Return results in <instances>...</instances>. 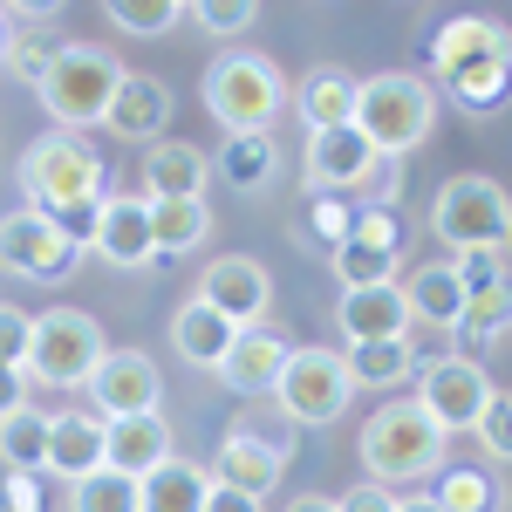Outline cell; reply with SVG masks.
Segmentation results:
<instances>
[{
    "mask_svg": "<svg viewBox=\"0 0 512 512\" xmlns=\"http://www.w3.org/2000/svg\"><path fill=\"white\" fill-rule=\"evenodd\" d=\"M205 239H212V205L205 198H151V246H158V260L198 253Z\"/></svg>",
    "mask_w": 512,
    "mask_h": 512,
    "instance_id": "obj_26",
    "label": "cell"
},
{
    "mask_svg": "<svg viewBox=\"0 0 512 512\" xmlns=\"http://www.w3.org/2000/svg\"><path fill=\"white\" fill-rule=\"evenodd\" d=\"M396 512H444V506H437V492H410V499H396Z\"/></svg>",
    "mask_w": 512,
    "mask_h": 512,
    "instance_id": "obj_47",
    "label": "cell"
},
{
    "mask_svg": "<svg viewBox=\"0 0 512 512\" xmlns=\"http://www.w3.org/2000/svg\"><path fill=\"white\" fill-rule=\"evenodd\" d=\"M260 506H267V499H253V492H233V485H212L198 512H260Z\"/></svg>",
    "mask_w": 512,
    "mask_h": 512,
    "instance_id": "obj_45",
    "label": "cell"
},
{
    "mask_svg": "<svg viewBox=\"0 0 512 512\" xmlns=\"http://www.w3.org/2000/svg\"><path fill=\"white\" fill-rule=\"evenodd\" d=\"M28 349H35V315H21L14 301H0V362L28 369Z\"/></svg>",
    "mask_w": 512,
    "mask_h": 512,
    "instance_id": "obj_40",
    "label": "cell"
},
{
    "mask_svg": "<svg viewBox=\"0 0 512 512\" xmlns=\"http://www.w3.org/2000/svg\"><path fill=\"white\" fill-rule=\"evenodd\" d=\"M0 506L7 512H41V478L35 472H7L0 478Z\"/></svg>",
    "mask_w": 512,
    "mask_h": 512,
    "instance_id": "obj_43",
    "label": "cell"
},
{
    "mask_svg": "<svg viewBox=\"0 0 512 512\" xmlns=\"http://www.w3.org/2000/svg\"><path fill=\"white\" fill-rule=\"evenodd\" d=\"M82 246L89 239L76 226H62V219H48L35 205H21V212H7L0 219V267L21 280H69L82 260Z\"/></svg>",
    "mask_w": 512,
    "mask_h": 512,
    "instance_id": "obj_9",
    "label": "cell"
},
{
    "mask_svg": "<svg viewBox=\"0 0 512 512\" xmlns=\"http://www.w3.org/2000/svg\"><path fill=\"white\" fill-rule=\"evenodd\" d=\"M117 82H123V62L110 48H96V41H62V55L48 62V76L35 82V96L62 130H89V123L110 117Z\"/></svg>",
    "mask_w": 512,
    "mask_h": 512,
    "instance_id": "obj_5",
    "label": "cell"
},
{
    "mask_svg": "<svg viewBox=\"0 0 512 512\" xmlns=\"http://www.w3.org/2000/svg\"><path fill=\"white\" fill-rule=\"evenodd\" d=\"M492 376H485V362L478 355H431L424 369H417V403L431 410V424L444 437L451 431H472L478 424V410L492 403Z\"/></svg>",
    "mask_w": 512,
    "mask_h": 512,
    "instance_id": "obj_11",
    "label": "cell"
},
{
    "mask_svg": "<svg viewBox=\"0 0 512 512\" xmlns=\"http://www.w3.org/2000/svg\"><path fill=\"white\" fill-rule=\"evenodd\" d=\"M103 14L117 21L123 35H164V28L178 21V7H171V0H103Z\"/></svg>",
    "mask_w": 512,
    "mask_h": 512,
    "instance_id": "obj_38",
    "label": "cell"
},
{
    "mask_svg": "<svg viewBox=\"0 0 512 512\" xmlns=\"http://www.w3.org/2000/svg\"><path fill=\"white\" fill-rule=\"evenodd\" d=\"M437 506L444 512H492L499 506V478L478 465H444L437 472Z\"/></svg>",
    "mask_w": 512,
    "mask_h": 512,
    "instance_id": "obj_34",
    "label": "cell"
},
{
    "mask_svg": "<svg viewBox=\"0 0 512 512\" xmlns=\"http://www.w3.org/2000/svg\"><path fill=\"white\" fill-rule=\"evenodd\" d=\"M335 512H396V492L376 485V478H362V485H349V492L335 499Z\"/></svg>",
    "mask_w": 512,
    "mask_h": 512,
    "instance_id": "obj_42",
    "label": "cell"
},
{
    "mask_svg": "<svg viewBox=\"0 0 512 512\" xmlns=\"http://www.w3.org/2000/svg\"><path fill=\"white\" fill-rule=\"evenodd\" d=\"M472 437L485 444V458H492V465H512V390H492V403L478 410Z\"/></svg>",
    "mask_w": 512,
    "mask_h": 512,
    "instance_id": "obj_37",
    "label": "cell"
},
{
    "mask_svg": "<svg viewBox=\"0 0 512 512\" xmlns=\"http://www.w3.org/2000/svg\"><path fill=\"white\" fill-rule=\"evenodd\" d=\"M328 260H335V280H342V287H383V280H396V267H403L396 246H376V239H355V233L342 239Z\"/></svg>",
    "mask_w": 512,
    "mask_h": 512,
    "instance_id": "obj_32",
    "label": "cell"
},
{
    "mask_svg": "<svg viewBox=\"0 0 512 512\" xmlns=\"http://www.w3.org/2000/svg\"><path fill=\"white\" fill-rule=\"evenodd\" d=\"M171 7H185V0H171Z\"/></svg>",
    "mask_w": 512,
    "mask_h": 512,
    "instance_id": "obj_51",
    "label": "cell"
},
{
    "mask_svg": "<svg viewBox=\"0 0 512 512\" xmlns=\"http://www.w3.org/2000/svg\"><path fill=\"white\" fill-rule=\"evenodd\" d=\"M28 390H35V383H28V369H21V362H0V417H7V410H21Z\"/></svg>",
    "mask_w": 512,
    "mask_h": 512,
    "instance_id": "obj_44",
    "label": "cell"
},
{
    "mask_svg": "<svg viewBox=\"0 0 512 512\" xmlns=\"http://www.w3.org/2000/svg\"><path fill=\"white\" fill-rule=\"evenodd\" d=\"M355 89H362V76H355V69L321 62V69H308V76H301L294 110H301V123H308V130H335V123H355Z\"/></svg>",
    "mask_w": 512,
    "mask_h": 512,
    "instance_id": "obj_22",
    "label": "cell"
},
{
    "mask_svg": "<svg viewBox=\"0 0 512 512\" xmlns=\"http://www.w3.org/2000/svg\"><path fill=\"white\" fill-rule=\"evenodd\" d=\"M89 403L103 417H137V410H158L164 403V376L144 349H103L96 376H89Z\"/></svg>",
    "mask_w": 512,
    "mask_h": 512,
    "instance_id": "obj_14",
    "label": "cell"
},
{
    "mask_svg": "<svg viewBox=\"0 0 512 512\" xmlns=\"http://www.w3.org/2000/svg\"><path fill=\"white\" fill-rule=\"evenodd\" d=\"M355 239H376V246H396L403 253V226H396L390 205H355Z\"/></svg>",
    "mask_w": 512,
    "mask_h": 512,
    "instance_id": "obj_41",
    "label": "cell"
},
{
    "mask_svg": "<svg viewBox=\"0 0 512 512\" xmlns=\"http://www.w3.org/2000/svg\"><path fill=\"white\" fill-rule=\"evenodd\" d=\"M137 485H144V512H198V506H205V492H212V472L171 451V458L151 465Z\"/></svg>",
    "mask_w": 512,
    "mask_h": 512,
    "instance_id": "obj_27",
    "label": "cell"
},
{
    "mask_svg": "<svg viewBox=\"0 0 512 512\" xmlns=\"http://www.w3.org/2000/svg\"><path fill=\"white\" fill-rule=\"evenodd\" d=\"M403 287V301H410V321H424V328H458V315H465V287H458V274H451V260H431V267H417L410 280H396Z\"/></svg>",
    "mask_w": 512,
    "mask_h": 512,
    "instance_id": "obj_23",
    "label": "cell"
},
{
    "mask_svg": "<svg viewBox=\"0 0 512 512\" xmlns=\"http://www.w3.org/2000/svg\"><path fill=\"white\" fill-rule=\"evenodd\" d=\"M342 362H349L355 390H396V383L417 376V349H410V335H403V342H342Z\"/></svg>",
    "mask_w": 512,
    "mask_h": 512,
    "instance_id": "obj_28",
    "label": "cell"
},
{
    "mask_svg": "<svg viewBox=\"0 0 512 512\" xmlns=\"http://www.w3.org/2000/svg\"><path fill=\"white\" fill-rule=\"evenodd\" d=\"M506 260H512V239H506Z\"/></svg>",
    "mask_w": 512,
    "mask_h": 512,
    "instance_id": "obj_50",
    "label": "cell"
},
{
    "mask_svg": "<svg viewBox=\"0 0 512 512\" xmlns=\"http://www.w3.org/2000/svg\"><path fill=\"white\" fill-rule=\"evenodd\" d=\"M355 233V198L342 192H315V205H308V219L294 226V246H342V239Z\"/></svg>",
    "mask_w": 512,
    "mask_h": 512,
    "instance_id": "obj_33",
    "label": "cell"
},
{
    "mask_svg": "<svg viewBox=\"0 0 512 512\" xmlns=\"http://www.w3.org/2000/svg\"><path fill=\"white\" fill-rule=\"evenodd\" d=\"M287 512H335V499H321V492H301V499H294Z\"/></svg>",
    "mask_w": 512,
    "mask_h": 512,
    "instance_id": "obj_48",
    "label": "cell"
},
{
    "mask_svg": "<svg viewBox=\"0 0 512 512\" xmlns=\"http://www.w3.org/2000/svg\"><path fill=\"white\" fill-rule=\"evenodd\" d=\"M233 321L219 315V308H205V301H185V308H178V315H171V349L185 355V362H192V369H219V355L233 349Z\"/></svg>",
    "mask_w": 512,
    "mask_h": 512,
    "instance_id": "obj_24",
    "label": "cell"
},
{
    "mask_svg": "<svg viewBox=\"0 0 512 512\" xmlns=\"http://www.w3.org/2000/svg\"><path fill=\"white\" fill-rule=\"evenodd\" d=\"M7 41H14V21L0 14V62H7Z\"/></svg>",
    "mask_w": 512,
    "mask_h": 512,
    "instance_id": "obj_49",
    "label": "cell"
},
{
    "mask_svg": "<svg viewBox=\"0 0 512 512\" xmlns=\"http://www.w3.org/2000/svg\"><path fill=\"white\" fill-rule=\"evenodd\" d=\"M82 239H89L96 260H110L123 274L151 267L158 260V246H151V198L144 192H103V205H96V219H89Z\"/></svg>",
    "mask_w": 512,
    "mask_h": 512,
    "instance_id": "obj_12",
    "label": "cell"
},
{
    "mask_svg": "<svg viewBox=\"0 0 512 512\" xmlns=\"http://www.w3.org/2000/svg\"><path fill=\"white\" fill-rule=\"evenodd\" d=\"M287 355H294V342H287L280 328H239L233 349L219 355V369H212V376H219L233 396H274Z\"/></svg>",
    "mask_w": 512,
    "mask_h": 512,
    "instance_id": "obj_15",
    "label": "cell"
},
{
    "mask_svg": "<svg viewBox=\"0 0 512 512\" xmlns=\"http://www.w3.org/2000/svg\"><path fill=\"white\" fill-rule=\"evenodd\" d=\"M431 69L451 89L458 82H485V76H512V28L492 14H458L444 21L431 41Z\"/></svg>",
    "mask_w": 512,
    "mask_h": 512,
    "instance_id": "obj_10",
    "label": "cell"
},
{
    "mask_svg": "<svg viewBox=\"0 0 512 512\" xmlns=\"http://www.w3.org/2000/svg\"><path fill=\"white\" fill-rule=\"evenodd\" d=\"M0 512H7V506H0Z\"/></svg>",
    "mask_w": 512,
    "mask_h": 512,
    "instance_id": "obj_53",
    "label": "cell"
},
{
    "mask_svg": "<svg viewBox=\"0 0 512 512\" xmlns=\"http://www.w3.org/2000/svg\"><path fill=\"white\" fill-rule=\"evenodd\" d=\"M103 321L82 308H48L35 315V349H28V383L48 390H89L96 362H103Z\"/></svg>",
    "mask_w": 512,
    "mask_h": 512,
    "instance_id": "obj_7",
    "label": "cell"
},
{
    "mask_svg": "<svg viewBox=\"0 0 512 512\" xmlns=\"http://www.w3.org/2000/svg\"><path fill=\"white\" fill-rule=\"evenodd\" d=\"M185 14H192L205 35L233 41V35H246V28L260 21V0H185Z\"/></svg>",
    "mask_w": 512,
    "mask_h": 512,
    "instance_id": "obj_36",
    "label": "cell"
},
{
    "mask_svg": "<svg viewBox=\"0 0 512 512\" xmlns=\"http://www.w3.org/2000/svg\"><path fill=\"white\" fill-rule=\"evenodd\" d=\"M198 301L219 308L233 328H260L267 301H274V274H267L253 253H219V260L205 267V280H198Z\"/></svg>",
    "mask_w": 512,
    "mask_h": 512,
    "instance_id": "obj_13",
    "label": "cell"
},
{
    "mask_svg": "<svg viewBox=\"0 0 512 512\" xmlns=\"http://www.w3.org/2000/svg\"><path fill=\"white\" fill-rule=\"evenodd\" d=\"M55 55H62V41L48 35V28H14V41H7V62H0V69H7L14 82H41Z\"/></svg>",
    "mask_w": 512,
    "mask_h": 512,
    "instance_id": "obj_35",
    "label": "cell"
},
{
    "mask_svg": "<svg viewBox=\"0 0 512 512\" xmlns=\"http://www.w3.org/2000/svg\"><path fill=\"white\" fill-rule=\"evenodd\" d=\"M362 472L376 485H424L444 472V431L431 424L424 403H383L369 424H362Z\"/></svg>",
    "mask_w": 512,
    "mask_h": 512,
    "instance_id": "obj_3",
    "label": "cell"
},
{
    "mask_svg": "<svg viewBox=\"0 0 512 512\" xmlns=\"http://www.w3.org/2000/svg\"><path fill=\"white\" fill-rule=\"evenodd\" d=\"M164 123H171V89H164L158 76H137V69H123L117 96H110V117H103V130L110 137H123V144H158Z\"/></svg>",
    "mask_w": 512,
    "mask_h": 512,
    "instance_id": "obj_18",
    "label": "cell"
},
{
    "mask_svg": "<svg viewBox=\"0 0 512 512\" xmlns=\"http://www.w3.org/2000/svg\"><path fill=\"white\" fill-rule=\"evenodd\" d=\"M349 362H342V349H294L287 355V369H280L274 383V403L287 410V424H301V431H321V424H335L342 410H349Z\"/></svg>",
    "mask_w": 512,
    "mask_h": 512,
    "instance_id": "obj_8",
    "label": "cell"
},
{
    "mask_svg": "<svg viewBox=\"0 0 512 512\" xmlns=\"http://www.w3.org/2000/svg\"><path fill=\"white\" fill-rule=\"evenodd\" d=\"M335 328H342V342H403L410 335V301H403L396 280H383V287H342Z\"/></svg>",
    "mask_w": 512,
    "mask_h": 512,
    "instance_id": "obj_17",
    "label": "cell"
},
{
    "mask_svg": "<svg viewBox=\"0 0 512 512\" xmlns=\"http://www.w3.org/2000/svg\"><path fill=\"white\" fill-rule=\"evenodd\" d=\"M506 342H512V328H506Z\"/></svg>",
    "mask_w": 512,
    "mask_h": 512,
    "instance_id": "obj_52",
    "label": "cell"
},
{
    "mask_svg": "<svg viewBox=\"0 0 512 512\" xmlns=\"http://www.w3.org/2000/svg\"><path fill=\"white\" fill-rule=\"evenodd\" d=\"M506 328H512V280H499L485 294H465V315L451 328V342L458 349H485V342H506Z\"/></svg>",
    "mask_w": 512,
    "mask_h": 512,
    "instance_id": "obj_29",
    "label": "cell"
},
{
    "mask_svg": "<svg viewBox=\"0 0 512 512\" xmlns=\"http://www.w3.org/2000/svg\"><path fill=\"white\" fill-rule=\"evenodd\" d=\"M451 274H458L465 294H485V287L512 280V260H506V246H478V253H458V260H451Z\"/></svg>",
    "mask_w": 512,
    "mask_h": 512,
    "instance_id": "obj_39",
    "label": "cell"
},
{
    "mask_svg": "<svg viewBox=\"0 0 512 512\" xmlns=\"http://www.w3.org/2000/svg\"><path fill=\"white\" fill-rule=\"evenodd\" d=\"M96 465H103V410H55L48 417V458H41V472L76 485Z\"/></svg>",
    "mask_w": 512,
    "mask_h": 512,
    "instance_id": "obj_20",
    "label": "cell"
},
{
    "mask_svg": "<svg viewBox=\"0 0 512 512\" xmlns=\"http://www.w3.org/2000/svg\"><path fill=\"white\" fill-rule=\"evenodd\" d=\"M219 178L233 185V192H267L280 178V144H274V130H239V137H226L219 144Z\"/></svg>",
    "mask_w": 512,
    "mask_h": 512,
    "instance_id": "obj_25",
    "label": "cell"
},
{
    "mask_svg": "<svg viewBox=\"0 0 512 512\" xmlns=\"http://www.w3.org/2000/svg\"><path fill=\"white\" fill-rule=\"evenodd\" d=\"M69 512H144V485L117 465H96L69 485Z\"/></svg>",
    "mask_w": 512,
    "mask_h": 512,
    "instance_id": "obj_30",
    "label": "cell"
},
{
    "mask_svg": "<svg viewBox=\"0 0 512 512\" xmlns=\"http://www.w3.org/2000/svg\"><path fill=\"white\" fill-rule=\"evenodd\" d=\"M205 110L212 123L239 137V130H267L287 110V76H280L274 55H253V48H226L212 69H205Z\"/></svg>",
    "mask_w": 512,
    "mask_h": 512,
    "instance_id": "obj_4",
    "label": "cell"
},
{
    "mask_svg": "<svg viewBox=\"0 0 512 512\" xmlns=\"http://www.w3.org/2000/svg\"><path fill=\"white\" fill-rule=\"evenodd\" d=\"M41 458H48V417H41L35 403L7 410L0 417V465L7 472H41Z\"/></svg>",
    "mask_w": 512,
    "mask_h": 512,
    "instance_id": "obj_31",
    "label": "cell"
},
{
    "mask_svg": "<svg viewBox=\"0 0 512 512\" xmlns=\"http://www.w3.org/2000/svg\"><path fill=\"white\" fill-rule=\"evenodd\" d=\"M14 185H21V198H28L35 212L62 219V226H89L96 205H103L110 171H103V158L82 144L76 130H48V137H35V144L21 151Z\"/></svg>",
    "mask_w": 512,
    "mask_h": 512,
    "instance_id": "obj_1",
    "label": "cell"
},
{
    "mask_svg": "<svg viewBox=\"0 0 512 512\" xmlns=\"http://www.w3.org/2000/svg\"><path fill=\"white\" fill-rule=\"evenodd\" d=\"M280 472H287V437H260V431H226L219 458H212V485H233L253 499H267Z\"/></svg>",
    "mask_w": 512,
    "mask_h": 512,
    "instance_id": "obj_16",
    "label": "cell"
},
{
    "mask_svg": "<svg viewBox=\"0 0 512 512\" xmlns=\"http://www.w3.org/2000/svg\"><path fill=\"white\" fill-rule=\"evenodd\" d=\"M171 458V424L164 410H137V417H103V465L144 478L151 465Z\"/></svg>",
    "mask_w": 512,
    "mask_h": 512,
    "instance_id": "obj_19",
    "label": "cell"
},
{
    "mask_svg": "<svg viewBox=\"0 0 512 512\" xmlns=\"http://www.w3.org/2000/svg\"><path fill=\"white\" fill-rule=\"evenodd\" d=\"M431 233L451 246V253H478V246H506L512 239V198L499 178L485 171H458L444 178L431 198Z\"/></svg>",
    "mask_w": 512,
    "mask_h": 512,
    "instance_id": "obj_6",
    "label": "cell"
},
{
    "mask_svg": "<svg viewBox=\"0 0 512 512\" xmlns=\"http://www.w3.org/2000/svg\"><path fill=\"white\" fill-rule=\"evenodd\" d=\"M62 7H69V0H0V14H7V21H48V14H62Z\"/></svg>",
    "mask_w": 512,
    "mask_h": 512,
    "instance_id": "obj_46",
    "label": "cell"
},
{
    "mask_svg": "<svg viewBox=\"0 0 512 512\" xmlns=\"http://www.w3.org/2000/svg\"><path fill=\"white\" fill-rule=\"evenodd\" d=\"M355 130L376 144V158H410L437 130V89L417 69H383L355 89Z\"/></svg>",
    "mask_w": 512,
    "mask_h": 512,
    "instance_id": "obj_2",
    "label": "cell"
},
{
    "mask_svg": "<svg viewBox=\"0 0 512 512\" xmlns=\"http://www.w3.org/2000/svg\"><path fill=\"white\" fill-rule=\"evenodd\" d=\"M205 178H212V158L198 144H178V137L144 144V198H205Z\"/></svg>",
    "mask_w": 512,
    "mask_h": 512,
    "instance_id": "obj_21",
    "label": "cell"
}]
</instances>
